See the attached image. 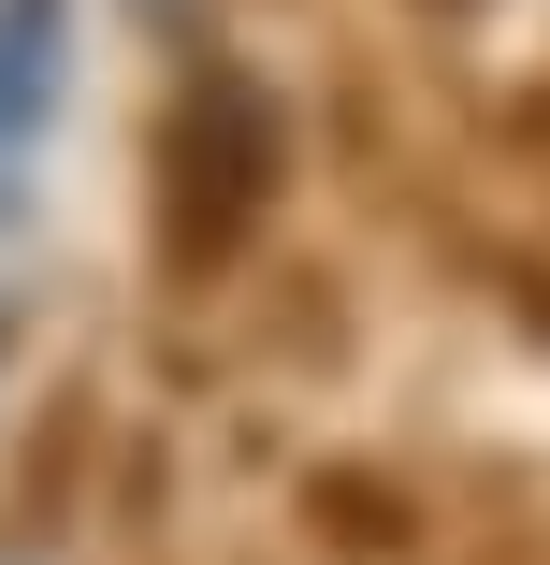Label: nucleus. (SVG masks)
I'll return each instance as SVG.
<instances>
[{
	"instance_id": "1",
	"label": "nucleus",
	"mask_w": 550,
	"mask_h": 565,
	"mask_svg": "<svg viewBox=\"0 0 550 565\" xmlns=\"http://www.w3.org/2000/svg\"><path fill=\"white\" fill-rule=\"evenodd\" d=\"M44 102H58V0H0V174L30 160Z\"/></svg>"
}]
</instances>
